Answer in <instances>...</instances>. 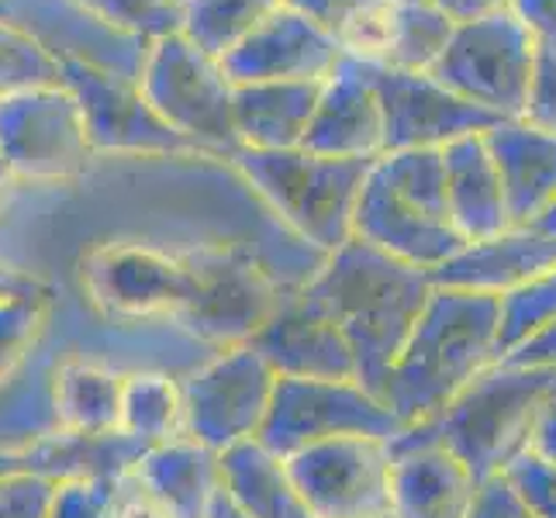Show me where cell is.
Returning a JSON list of instances; mask_svg holds the SVG:
<instances>
[{
  "mask_svg": "<svg viewBox=\"0 0 556 518\" xmlns=\"http://www.w3.org/2000/svg\"><path fill=\"white\" fill-rule=\"evenodd\" d=\"M435 291L432 274L350 239L315 270L301 294L329 315L356 356V377L377 397ZM383 401V397H380Z\"/></svg>",
  "mask_w": 556,
  "mask_h": 518,
  "instance_id": "1",
  "label": "cell"
},
{
  "mask_svg": "<svg viewBox=\"0 0 556 518\" xmlns=\"http://www.w3.org/2000/svg\"><path fill=\"white\" fill-rule=\"evenodd\" d=\"M502 298L435 287L380 397L405 421H426L497 363Z\"/></svg>",
  "mask_w": 556,
  "mask_h": 518,
  "instance_id": "2",
  "label": "cell"
},
{
  "mask_svg": "<svg viewBox=\"0 0 556 518\" xmlns=\"http://www.w3.org/2000/svg\"><path fill=\"white\" fill-rule=\"evenodd\" d=\"M556 397V370L515 367L497 359L477 377L456 401L415 426L401 429L391 446H429L453 450L477 481L505 473L515 456H522L540 412Z\"/></svg>",
  "mask_w": 556,
  "mask_h": 518,
  "instance_id": "3",
  "label": "cell"
},
{
  "mask_svg": "<svg viewBox=\"0 0 556 518\" xmlns=\"http://www.w3.org/2000/svg\"><path fill=\"white\" fill-rule=\"evenodd\" d=\"M356 239L429 274L467 245L450 215L443 149L383 152L356 204Z\"/></svg>",
  "mask_w": 556,
  "mask_h": 518,
  "instance_id": "4",
  "label": "cell"
},
{
  "mask_svg": "<svg viewBox=\"0 0 556 518\" xmlns=\"http://www.w3.org/2000/svg\"><path fill=\"white\" fill-rule=\"evenodd\" d=\"M377 160L318 156L308 149H239L228 163L301 245L332 256L356 236V204Z\"/></svg>",
  "mask_w": 556,
  "mask_h": 518,
  "instance_id": "5",
  "label": "cell"
},
{
  "mask_svg": "<svg viewBox=\"0 0 556 518\" xmlns=\"http://www.w3.org/2000/svg\"><path fill=\"white\" fill-rule=\"evenodd\" d=\"M139 87L160 118L204 156L232 160L242 149L236 131V84L225 76L222 60L201 52L187 35H169L149 46Z\"/></svg>",
  "mask_w": 556,
  "mask_h": 518,
  "instance_id": "6",
  "label": "cell"
},
{
  "mask_svg": "<svg viewBox=\"0 0 556 518\" xmlns=\"http://www.w3.org/2000/svg\"><path fill=\"white\" fill-rule=\"evenodd\" d=\"M401 429L405 421L388 408V401H380L359 380L280 377L260 443L280 456H294L308 446L346 435H374L391 443Z\"/></svg>",
  "mask_w": 556,
  "mask_h": 518,
  "instance_id": "7",
  "label": "cell"
},
{
  "mask_svg": "<svg viewBox=\"0 0 556 518\" xmlns=\"http://www.w3.org/2000/svg\"><path fill=\"white\" fill-rule=\"evenodd\" d=\"M535 46L511 8L456 25L453 42L429 76L497 118H522Z\"/></svg>",
  "mask_w": 556,
  "mask_h": 518,
  "instance_id": "8",
  "label": "cell"
},
{
  "mask_svg": "<svg viewBox=\"0 0 556 518\" xmlns=\"http://www.w3.org/2000/svg\"><path fill=\"white\" fill-rule=\"evenodd\" d=\"M93 301L108 315L184 321L198 301L194 249H163L142 239H118L98 245L84 263Z\"/></svg>",
  "mask_w": 556,
  "mask_h": 518,
  "instance_id": "9",
  "label": "cell"
},
{
  "mask_svg": "<svg viewBox=\"0 0 556 518\" xmlns=\"http://www.w3.org/2000/svg\"><path fill=\"white\" fill-rule=\"evenodd\" d=\"M277 383V370L249 342L204 359L184 380L190 439L215 453L232 450L245 439H260Z\"/></svg>",
  "mask_w": 556,
  "mask_h": 518,
  "instance_id": "10",
  "label": "cell"
},
{
  "mask_svg": "<svg viewBox=\"0 0 556 518\" xmlns=\"http://www.w3.org/2000/svg\"><path fill=\"white\" fill-rule=\"evenodd\" d=\"M63 87L80 101L90 149L131 156H204L146 101L139 80L87 60H60Z\"/></svg>",
  "mask_w": 556,
  "mask_h": 518,
  "instance_id": "11",
  "label": "cell"
},
{
  "mask_svg": "<svg viewBox=\"0 0 556 518\" xmlns=\"http://www.w3.org/2000/svg\"><path fill=\"white\" fill-rule=\"evenodd\" d=\"M287 464L315 518H391L394 456L388 439H332L287 456Z\"/></svg>",
  "mask_w": 556,
  "mask_h": 518,
  "instance_id": "12",
  "label": "cell"
},
{
  "mask_svg": "<svg viewBox=\"0 0 556 518\" xmlns=\"http://www.w3.org/2000/svg\"><path fill=\"white\" fill-rule=\"evenodd\" d=\"M377 93L383 108V152L446 149L456 139L481 136L505 122L459 98L429 73L377 66Z\"/></svg>",
  "mask_w": 556,
  "mask_h": 518,
  "instance_id": "13",
  "label": "cell"
},
{
  "mask_svg": "<svg viewBox=\"0 0 556 518\" xmlns=\"http://www.w3.org/2000/svg\"><path fill=\"white\" fill-rule=\"evenodd\" d=\"M90 152L80 101L60 84L0 101V156L11 166L66 173Z\"/></svg>",
  "mask_w": 556,
  "mask_h": 518,
  "instance_id": "14",
  "label": "cell"
},
{
  "mask_svg": "<svg viewBox=\"0 0 556 518\" xmlns=\"http://www.w3.org/2000/svg\"><path fill=\"white\" fill-rule=\"evenodd\" d=\"M342 46L304 14L280 8L222 55V70L236 87L274 80H329L342 63Z\"/></svg>",
  "mask_w": 556,
  "mask_h": 518,
  "instance_id": "15",
  "label": "cell"
},
{
  "mask_svg": "<svg viewBox=\"0 0 556 518\" xmlns=\"http://www.w3.org/2000/svg\"><path fill=\"white\" fill-rule=\"evenodd\" d=\"M301 149L339 160L383 156V108L377 93V63L342 55V63L321 84L315 118Z\"/></svg>",
  "mask_w": 556,
  "mask_h": 518,
  "instance_id": "16",
  "label": "cell"
},
{
  "mask_svg": "<svg viewBox=\"0 0 556 518\" xmlns=\"http://www.w3.org/2000/svg\"><path fill=\"white\" fill-rule=\"evenodd\" d=\"M249 345L270 363L277 377L359 380L350 339L301 291L283 298L274 318L249 339Z\"/></svg>",
  "mask_w": 556,
  "mask_h": 518,
  "instance_id": "17",
  "label": "cell"
},
{
  "mask_svg": "<svg viewBox=\"0 0 556 518\" xmlns=\"http://www.w3.org/2000/svg\"><path fill=\"white\" fill-rule=\"evenodd\" d=\"M546 270H556V236L532 225H511L502 236L467 242L453 260L432 270V283L505 298Z\"/></svg>",
  "mask_w": 556,
  "mask_h": 518,
  "instance_id": "18",
  "label": "cell"
},
{
  "mask_svg": "<svg viewBox=\"0 0 556 518\" xmlns=\"http://www.w3.org/2000/svg\"><path fill=\"white\" fill-rule=\"evenodd\" d=\"M391 518H470L481 481L453 450L391 446Z\"/></svg>",
  "mask_w": 556,
  "mask_h": 518,
  "instance_id": "19",
  "label": "cell"
},
{
  "mask_svg": "<svg viewBox=\"0 0 556 518\" xmlns=\"http://www.w3.org/2000/svg\"><path fill=\"white\" fill-rule=\"evenodd\" d=\"M484 142L502 173L511 225H535L556 204V136L526 118H505L484 131Z\"/></svg>",
  "mask_w": 556,
  "mask_h": 518,
  "instance_id": "20",
  "label": "cell"
},
{
  "mask_svg": "<svg viewBox=\"0 0 556 518\" xmlns=\"http://www.w3.org/2000/svg\"><path fill=\"white\" fill-rule=\"evenodd\" d=\"M446 163V198L456 232L467 242H481L502 236L511 228L508 201L502 187V173L494 166V156L481 136L456 139L443 149Z\"/></svg>",
  "mask_w": 556,
  "mask_h": 518,
  "instance_id": "21",
  "label": "cell"
},
{
  "mask_svg": "<svg viewBox=\"0 0 556 518\" xmlns=\"http://www.w3.org/2000/svg\"><path fill=\"white\" fill-rule=\"evenodd\" d=\"M131 473L174 518H207L222 491V453L198 439H177L152 446Z\"/></svg>",
  "mask_w": 556,
  "mask_h": 518,
  "instance_id": "22",
  "label": "cell"
},
{
  "mask_svg": "<svg viewBox=\"0 0 556 518\" xmlns=\"http://www.w3.org/2000/svg\"><path fill=\"white\" fill-rule=\"evenodd\" d=\"M325 80H274L236 87V131L242 149H301Z\"/></svg>",
  "mask_w": 556,
  "mask_h": 518,
  "instance_id": "23",
  "label": "cell"
},
{
  "mask_svg": "<svg viewBox=\"0 0 556 518\" xmlns=\"http://www.w3.org/2000/svg\"><path fill=\"white\" fill-rule=\"evenodd\" d=\"M222 491L245 518H315L287 456L260 439H245L222 453Z\"/></svg>",
  "mask_w": 556,
  "mask_h": 518,
  "instance_id": "24",
  "label": "cell"
},
{
  "mask_svg": "<svg viewBox=\"0 0 556 518\" xmlns=\"http://www.w3.org/2000/svg\"><path fill=\"white\" fill-rule=\"evenodd\" d=\"M125 377L98 363L70 359L55 374V415L73 435L122 432Z\"/></svg>",
  "mask_w": 556,
  "mask_h": 518,
  "instance_id": "25",
  "label": "cell"
},
{
  "mask_svg": "<svg viewBox=\"0 0 556 518\" xmlns=\"http://www.w3.org/2000/svg\"><path fill=\"white\" fill-rule=\"evenodd\" d=\"M122 432L139 439L149 450L190 439L187 391L177 377L160 370H139L125 377Z\"/></svg>",
  "mask_w": 556,
  "mask_h": 518,
  "instance_id": "26",
  "label": "cell"
},
{
  "mask_svg": "<svg viewBox=\"0 0 556 518\" xmlns=\"http://www.w3.org/2000/svg\"><path fill=\"white\" fill-rule=\"evenodd\" d=\"M456 22L439 11L429 0H394L391 17V49L388 63L391 70L405 73H432L435 63L453 42Z\"/></svg>",
  "mask_w": 556,
  "mask_h": 518,
  "instance_id": "27",
  "label": "cell"
},
{
  "mask_svg": "<svg viewBox=\"0 0 556 518\" xmlns=\"http://www.w3.org/2000/svg\"><path fill=\"white\" fill-rule=\"evenodd\" d=\"M280 8L283 0H187L184 35L201 52L222 60Z\"/></svg>",
  "mask_w": 556,
  "mask_h": 518,
  "instance_id": "28",
  "label": "cell"
},
{
  "mask_svg": "<svg viewBox=\"0 0 556 518\" xmlns=\"http://www.w3.org/2000/svg\"><path fill=\"white\" fill-rule=\"evenodd\" d=\"M63 63L35 35L0 17V101L14 93L60 87Z\"/></svg>",
  "mask_w": 556,
  "mask_h": 518,
  "instance_id": "29",
  "label": "cell"
},
{
  "mask_svg": "<svg viewBox=\"0 0 556 518\" xmlns=\"http://www.w3.org/2000/svg\"><path fill=\"white\" fill-rule=\"evenodd\" d=\"M104 25L152 46L160 38L184 35L187 0H84Z\"/></svg>",
  "mask_w": 556,
  "mask_h": 518,
  "instance_id": "30",
  "label": "cell"
},
{
  "mask_svg": "<svg viewBox=\"0 0 556 518\" xmlns=\"http://www.w3.org/2000/svg\"><path fill=\"white\" fill-rule=\"evenodd\" d=\"M556 321V270H546L519 291L502 298V329H497V359L519 350L526 339Z\"/></svg>",
  "mask_w": 556,
  "mask_h": 518,
  "instance_id": "31",
  "label": "cell"
},
{
  "mask_svg": "<svg viewBox=\"0 0 556 518\" xmlns=\"http://www.w3.org/2000/svg\"><path fill=\"white\" fill-rule=\"evenodd\" d=\"M383 4H391V0H283V8L304 14L308 22L329 31L336 42H342L363 17L380 11Z\"/></svg>",
  "mask_w": 556,
  "mask_h": 518,
  "instance_id": "32",
  "label": "cell"
},
{
  "mask_svg": "<svg viewBox=\"0 0 556 518\" xmlns=\"http://www.w3.org/2000/svg\"><path fill=\"white\" fill-rule=\"evenodd\" d=\"M505 477L526 497V505L540 518H556V467L535 459L532 453L515 456Z\"/></svg>",
  "mask_w": 556,
  "mask_h": 518,
  "instance_id": "33",
  "label": "cell"
},
{
  "mask_svg": "<svg viewBox=\"0 0 556 518\" xmlns=\"http://www.w3.org/2000/svg\"><path fill=\"white\" fill-rule=\"evenodd\" d=\"M522 118L543 131L556 136V52L535 49L532 63V80H529V98Z\"/></svg>",
  "mask_w": 556,
  "mask_h": 518,
  "instance_id": "34",
  "label": "cell"
},
{
  "mask_svg": "<svg viewBox=\"0 0 556 518\" xmlns=\"http://www.w3.org/2000/svg\"><path fill=\"white\" fill-rule=\"evenodd\" d=\"M470 518H540V515L526 505V497L511 488L505 473H497L481 484V494H477Z\"/></svg>",
  "mask_w": 556,
  "mask_h": 518,
  "instance_id": "35",
  "label": "cell"
},
{
  "mask_svg": "<svg viewBox=\"0 0 556 518\" xmlns=\"http://www.w3.org/2000/svg\"><path fill=\"white\" fill-rule=\"evenodd\" d=\"M508 8L532 35L535 49L556 52V0H511Z\"/></svg>",
  "mask_w": 556,
  "mask_h": 518,
  "instance_id": "36",
  "label": "cell"
},
{
  "mask_svg": "<svg viewBox=\"0 0 556 518\" xmlns=\"http://www.w3.org/2000/svg\"><path fill=\"white\" fill-rule=\"evenodd\" d=\"M118 518H174V515L136 481V473H125L118 477Z\"/></svg>",
  "mask_w": 556,
  "mask_h": 518,
  "instance_id": "37",
  "label": "cell"
},
{
  "mask_svg": "<svg viewBox=\"0 0 556 518\" xmlns=\"http://www.w3.org/2000/svg\"><path fill=\"white\" fill-rule=\"evenodd\" d=\"M505 363H515V367H546V370H556V321L546 325L543 332H535L532 339H526L519 350H511L505 356Z\"/></svg>",
  "mask_w": 556,
  "mask_h": 518,
  "instance_id": "38",
  "label": "cell"
},
{
  "mask_svg": "<svg viewBox=\"0 0 556 518\" xmlns=\"http://www.w3.org/2000/svg\"><path fill=\"white\" fill-rule=\"evenodd\" d=\"M526 453H532L535 459H543V464L556 467V397L540 412V418H535Z\"/></svg>",
  "mask_w": 556,
  "mask_h": 518,
  "instance_id": "39",
  "label": "cell"
},
{
  "mask_svg": "<svg viewBox=\"0 0 556 518\" xmlns=\"http://www.w3.org/2000/svg\"><path fill=\"white\" fill-rule=\"evenodd\" d=\"M429 4H435L450 17V22L467 25V22H481V17H488V14L505 11L511 0H429Z\"/></svg>",
  "mask_w": 556,
  "mask_h": 518,
  "instance_id": "40",
  "label": "cell"
},
{
  "mask_svg": "<svg viewBox=\"0 0 556 518\" xmlns=\"http://www.w3.org/2000/svg\"><path fill=\"white\" fill-rule=\"evenodd\" d=\"M207 518H245V515L232 505V497H228L225 491H218V497H215V505H211V515Z\"/></svg>",
  "mask_w": 556,
  "mask_h": 518,
  "instance_id": "41",
  "label": "cell"
},
{
  "mask_svg": "<svg viewBox=\"0 0 556 518\" xmlns=\"http://www.w3.org/2000/svg\"><path fill=\"white\" fill-rule=\"evenodd\" d=\"M532 228H540V232H549V236H556V204L546 211V215L540 218V222H535Z\"/></svg>",
  "mask_w": 556,
  "mask_h": 518,
  "instance_id": "42",
  "label": "cell"
}]
</instances>
